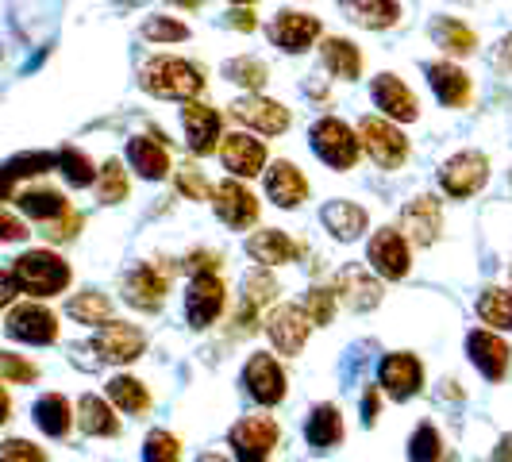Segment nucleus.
<instances>
[{"instance_id":"1","label":"nucleus","mask_w":512,"mask_h":462,"mask_svg":"<svg viewBox=\"0 0 512 462\" xmlns=\"http://www.w3.org/2000/svg\"><path fill=\"white\" fill-rule=\"evenodd\" d=\"M139 85H143L147 93H154V97H162V101H193V97L205 89V74H201L193 62H185V58L162 54V58H151V62L143 66Z\"/></svg>"},{"instance_id":"2","label":"nucleus","mask_w":512,"mask_h":462,"mask_svg":"<svg viewBox=\"0 0 512 462\" xmlns=\"http://www.w3.org/2000/svg\"><path fill=\"white\" fill-rule=\"evenodd\" d=\"M12 278H16V289H24L31 297H54L70 285V266L51 251H27L16 258Z\"/></svg>"},{"instance_id":"3","label":"nucleus","mask_w":512,"mask_h":462,"mask_svg":"<svg viewBox=\"0 0 512 462\" xmlns=\"http://www.w3.org/2000/svg\"><path fill=\"white\" fill-rule=\"evenodd\" d=\"M312 151H316L320 162H328L335 170H351L355 158H359V135L347 128L343 120L324 116V120H316V128H312Z\"/></svg>"},{"instance_id":"4","label":"nucleus","mask_w":512,"mask_h":462,"mask_svg":"<svg viewBox=\"0 0 512 462\" xmlns=\"http://www.w3.org/2000/svg\"><path fill=\"white\" fill-rule=\"evenodd\" d=\"M489 181V158L478 151H462L455 158H447L443 162V170H439V185H443V193L447 197H474L482 185Z\"/></svg>"},{"instance_id":"5","label":"nucleus","mask_w":512,"mask_h":462,"mask_svg":"<svg viewBox=\"0 0 512 462\" xmlns=\"http://www.w3.org/2000/svg\"><path fill=\"white\" fill-rule=\"evenodd\" d=\"M359 143L382 170H397L405 162V154H409V139L389 120H374V116H366L359 124Z\"/></svg>"},{"instance_id":"6","label":"nucleus","mask_w":512,"mask_h":462,"mask_svg":"<svg viewBox=\"0 0 512 462\" xmlns=\"http://www.w3.org/2000/svg\"><path fill=\"white\" fill-rule=\"evenodd\" d=\"M4 332L20 343H31V347H47L58 339V320H54L51 308L43 305H16L4 320Z\"/></svg>"},{"instance_id":"7","label":"nucleus","mask_w":512,"mask_h":462,"mask_svg":"<svg viewBox=\"0 0 512 462\" xmlns=\"http://www.w3.org/2000/svg\"><path fill=\"white\" fill-rule=\"evenodd\" d=\"M274 443H278V424L270 416H251L231 428V447L239 462H270Z\"/></svg>"},{"instance_id":"8","label":"nucleus","mask_w":512,"mask_h":462,"mask_svg":"<svg viewBox=\"0 0 512 462\" xmlns=\"http://www.w3.org/2000/svg\"><path fill=\"white\" fill-rule=\"evenodd\" d=\"M270 39H274V47H282L285 54H305L308 47L320 39V20L308 16V12L285 8V12L274 16V24H270Z\"/></svg>"},{"instance_id":"9","label":"nucleus","mask_w":512,"mask_h":462,"mask_svg":"<svg viewBox=\"0 0 512 462\" xmlns=\"http://www.w3.org/2000/svg\"><path fill=\"white\" fill-rule=\"evenodd\" d=\"M378 382H382V389L393 401H405V397H412V393L424 385V366H420V359L409 355V351L385 355L382 366H378Z\"/></svg>"},{"instance_id":"10","label":"nucleus","mask_w":512,"mask_h":462,"mask_svg":"<svg viewBox=\"0 0 512 462\" xmlns=\"http://www.w3.org/2000/svg\"><path fill=\"white\" fill-rule=\"evenodd\" d=\"M366 258H370V266H374L382 278H389V282H397V278L409 274V243H405L401 231H393V228H382L370 239Z\"/></svg>"},{"instance_id":"11","label":"nucleus","mask_w":512,"mask_h":462,"mask_svg":"<svg viewBox=\"0 0 512 462\" xmlns=\"http://www.w3.org/2000/svg\"><path fill=\"white\" fill-rule=\"evenodd\" d=\"M224 312V282L216 274H197L185 293V316L193 328H208Z\"/></svg>"},{"instance_id":"12","label":"nucleus","mask_w":512,"mask_h":462,"mask_svg":"<svg viewBox=\"0 0 512 462\" xmlns=\"http://www.w3.org/2000/svg\"><path fill=\"white\" fill-rule=\"evenodd\" d=\"M266 332H270V343H274L282 355H297V351L305 347L308 332H312V320H308L305 308L282 305V308H274V316L266 320Z\"/></svg>"},{"instance_id":"13","label":"nucleus","mask_w":512,"mask_h":462,"mask_svg":"<svg viewBox=\"0 0 512 462\" xmlns=\"http://www.w3.org/2000/svg\"><path fill=\"white\" fill-rule=\"evenodd\" d=\"M401 228L409 231L412 243H420V247H432L439 239V231H443V208L432 193H420V197H412L405 212H401Z\"/></svg>"},{"instance_id":"14","label":"nucleus","mask_w":512,"mask_h":462,"mask_svg":"<svg viewBox=\"0 0 512 462\" xmlns=\"http://www.w3.org/2000/svg\"><path fill=\"white\" fill-rule=\"evenodd\" d=\"M216 201V216L228 224V228H251L258 220V201L251 197V189L247 185H239V181L231 178V181H224V185H216V193H212Z\"/></svg>"},{"instance_id":"15","label":"nucleus","mask_w":512,"mask_h":462,"mask_svg":"<svg viewBox=\"0 0 512 462\" xmlns=\"http://www.w3.org/2000/svg\"><path fill=\"white\" fill-rule=\"evenodd\" d=\"M231 116L247 128L262 131V135H282L289 128V108L270 97H243V101L231 104Z\"/></svg>"},{"instance_id":"16","label":"nucleus","mask_w":512,"mask_h":462,"mask_svg":"<svg viewBox=\"0 0 512 462\" xmlns=\"http://www.w3.org/2000/svg\"><path fill=\"white\" fill-rule=\"evenodd\" d=\"M370 97H374V104L382 108L389 120L409 124V120H416V116H420V104H416V97L409 93V85H405L397 74H378V77H374Z\"/></svg>"},{"instance_id":"17","label":"nucleus","mask_w":512,"mask_h":462,"mask_svg":"<svg viewBox=\"0 0 512 462\" xmlns=\"http://www.w3.org/2000/svg\"><path fill=\"white\" fill-rule=\"evenodd\" d=\"M181 124H185V139H189L193 154H212L220 147V116H216V108L189 101L181 108Z\"/></svg>"},{"instance_id":"18","label":"nucleus","mask_w":512,"mask_h":462,"mask_svg":"<svg viewBox=\"0 0 512 462\" xmlns=\"http://www.w3.org/2000/svg\"><path fill=\"white\" fill-rule=\"evenodd\" d=\"M143 347H147L143 332H139L135 324H120V320L104 324V332L93 339V351H97L104 362H131V359H139V355H143Z\"/></svg>"},{"instance_id":"19","label":"nucleus","mask_w":512,"mask_h":462,"mask_svg":"<svg viewBox=\"0 0 512 462\" xmlns=\"http://www.w3.org/2000/svg\"><path fill=\"white\" fill-rule=\"evenodd\" d=\"M243 385H247V393L255 397L258 405H278L285 397V374L270 355H255V359L247 362Z\"/></svg>"},{"instance_id":"20","label":"nucleus","mask_w":512,"mask_h":462,"mask_svg":"<svg viewBox=\"0 0 512 462\" xmlns=\"http://www.w3.org/2000/svg\"><path fill=\"white\" fill-rule=\"evenodd\" d=\"M220 158H224V170H231L235 178H255L258 170L266 166V147L251 135L235 131L220 143Z\"/></svg>"},{"instance_id":"21","label":"nucleus","mask_w":512,"mask_h":462,"mask_svg":"<svg viewBox=\"0 0 512 462\" xmlns=\"http://www.w3.org/2000/svg\"><path fill=\"white\" fill-rule=\"evenodd\" d=\"M266 197H270L278 208L305 205V197H308L305 174H301L293 162H274V166L266 170Z\"/></svg>"},{"instance_id":"22","label":"nucleus","mask_w":512,"mask_h":462,"mask_svg":"<svg viewBox=\"0 0 512 462\" xmlns=\"http://www.w3.org/2000/svg\"><path fill=\"white\" fill-rule=\"evenodd\" d=\"M335 293L343 297V305L355 308V312H370V308L382 305V282H378V278H370V274L359 270V266H347V270L339 274Z\"/></svg>"},{"instance_id":"23","label":"nucleus","mask_w":512,"mask_h":462,"mask_svg":"<svg viewBox=\"0 0 512 462\" xmlns=\"http://www.w3.org/2000/svg\"><path fill=\"white\" fill-rule=\"evenodd\" d=\"M466 351H470V362L486 374L489 382H501L509 374V347L489 332H470L466 339Z\"/></svg>"},{"instance_id":"24","label":"nucleus","mask_w":512,"mask_h":462,"mask_svg":"<svg viewBox=\"0 0 512 462\" xmlns=\"http://www.w3.org/2000/svg\"><path fill=\"white\" fill-rule=\"evenodd\" d=\"M124 301L143 308V312H154V308L166 301V278L154 266H135L128 278H124Z\"/></svg>"},{"instance_id":"25","label":"nucleus","mask_w":512,"mask_h":462,"mask_svg":"<svg viewBox=\"0 0 512 462\" xmlns=\"http://www.w3.org/2000/svg\"><path fill=\"white\" fill-rule=\"evenodd\" d=\"M343 16L351 24L366 27V31H385L401 20V4L397 0H339Z\"/></svg>"},{"instance_id":"26","label":"nucleus","mask_w":512,"mask_h":462,"mask_svg":"<svg viewBox=\"0 0 512 462\" xmlns=\"http://www.w3.org/2000/svg\"><path fill=\"white\" fill-rule=\"evenodd\" d=\"M247 255L255 258V262H266V266H282V262H293V258L301 255V243H293L285 231L266 228L247 239Z\"/></svg>"},{"instance_id":"27","label":"nucleus","mask_w":512,"mask_h":462,"mask_svg":"<svg viewBox=\"0 0 512 462\" xmlns=\"http://www.w3.org/2000/svg\"><path fill=\"white\" fill-rule=\"evenodd\" d=\"M128 162L135 166V174H143L147 181H158L170 174V154L166 147L151 139V135H135L128 143Z\"/></svg>"},{"instance_id":"28","label":"nucleus","mask_w":512,"mask_h":462,"mask_svg":"<svg viewBox=\"0 0 512 462\" xmlns=\"http://www.w3.org/2000/svg\"><path fill=\"white\" fill-rule=\"evenodd\" d=\"M428 81L436 89L439 104H447V108H462V104L470 101V77L462 74L459 66H451V62H432L428 66Z\"/></svg>"},{"instance_id":"29","label":"nucleus","mask_w":512,"mask_h":462,"mask_svg":"<svg viewBox=\"0 0 512 462\" xmlns=\"http://www.w3.org/2000/svg\"><path fill=\"white\" fill-rule=\"evenodd\" d=\"M31 412H35V428L51 439H62L66 432H70V424H74V409H70V401H66L62 393L39 397Z\"/></svg>"},{"instance_id":"30","label":"nucleus","mask_w":512,"mask_h":462,"mask_svg":"<svg viewBox=\"0 0 512 462\" xmlns=\"http://www.w3.org/2000/svg\"><path fill=\"white\" fill-rule=\"evenodd\" d=\"M320 220H324L328 231H332L335 239H343V243L359 239L362 231H366V212H362L359 205H351V201H332V205H324Z\"/></svg>"},{"instance_id":"31","label":"nucleus","mask_w":512,"mask_h":462,"mask_svg":"<svg viewBox=\"0 0 512 462\" xmlns=\"http://www.w3.org/2000/svg\"><path fill=\"white\" fill-rule=\"evenodd\" d=\"M77 424H81L85 436H116V432H120V420H116L112 409L104 405L101 397H93V393L77 401Z\"/></svg>"},{"instance_id":"32","label":"nucleus","mask_w":512,"mask_h":462,"mask_svg":"<svg viewBox=\"0 0 512 462\" xmlns=\"http://www.w3.org/2000/svg\"><path fill=\"white\" fill-rule=\"evenodd\" d=\"M324 66L332 70L335 77H343V81H355L362 74V54L355 43H347V39H324Z\"/></svg>"},{"instance_id":"33","label":"nucleus","mask_w":512,"mask_h":462,"mask_svg":"<svg viewBox=\"0 0 512 462\" xmlns=\"http://www.w3.org/2000/svg\"><path fill=\"white\" fill-rule=\"evenodd\" d=\"M305 436H308V443H312L316 451H328V447H335V443L343 439V420H339V412H335L332 405L312 409Z\"/></svg>"},{"instance_id":"34","label":"nucleus","mask_w":512,"mask_h":462,"mask_svg":"<svg viewBox=\"0 0 512 462\" xmlns=\"http://www.w3.org/2000/svg\"><path fill=\"white\" fill-rule=\"evenodd\" d=\"M20 208H24L31 220L51 224V220L70 212V201L62 193H54V189H27V193H20Z\"/></svg>"},{"instance_id":"35","label":"nucleus","mask_w":512,"mask_h":462,"mask_svg":"<svg viewBox=\"0 0 512 462\" xmlns=\"http://www.w3.org/2000/svg\"><path fill=\"white\" fill-rule=\"evenodd\" d=\"M432 39H436L447 54H459V58L478 47L474 31H470L466 24H459V20H451V16H439L436 24H432Z\"/></svg>"},{"instance_id":"36","label":"nucleus","mask_w":512,"mask_h":462,"mask_svg":"<svg viewBox=\"0 0 512 462\" xmlns=\"http://www.w3.org/2000/svg\"><path fill=\"white\" fill-rule=\"evenodd\" d=\"M278 297V282L266 274V266H258L247 274V282H243V308H251V312H262V308L270 305Z\"/></svg>"},{"instance_id":"37","label":"nucleus","mask_w":512,"mask_h":462,"mask_svg":"<svg viewBox=\"0 0 512 462\" xmlns=\"http://www.w3.org/2000/svg\"><path fill=\"white\" fill-rule=\"evenodd\" d=\"M70 316H74L77 324H108L112 320V301L104 297V293H81V297H74L70 301Z\"/></svg>"},{"instance_id":"38","label":"nucleus","mask_w":512,"mask_h":462,"mask_svg":"<svg viewBox=\"0 0 512 462\" xmlns=\"http://www.w3.org/2000/svg\"><path fill=\"white\" fill-rule=\"evenodd\" d=\"M478 316L493 328H509L512 332V293L509 289H486L478 301Z\"/></svg>"},{"instance_id":"39","label":"nucleus","mask_w":512,"mask_h":462,"mask_svg":"<svg viewBox=\"0 0 512 462\" xmlns=\"http://www.w3.org/2000/svg\"><path fill=\"white\" fill-rule=\"evenodd\" d=\"M54 166L66 174V181H70V185H93V181H97V170H93L89 154L77 151V147H66V151L54 154Z\"/></svg>"},{"instance_id":"40","label":"nucleus","mask_w":512,"mask_h":462,"mask_svg":"<svg viewBox=\"0 0 512 462\" xmlns=\"http://www.w3.org/2000/svg\"><path fill=\"white\" fill-rule=\"evenodd\" d=\"M108 397L124 412H147V405H151L143 382H135V378H112V382H108Z\"/></svg>"},{"instance_id":"41","label":"nucleus","mask_w":512,"mask_h":462,"mask_svg":"<svg viewBox=\"0 0 512 462\" xmlns=\"http://www.w3.org/2000/svg\"><path fill=\"white\" fill-rule=\"evenodd\" d=\"M97 197L104 205H120L128 197V178H124V166L112 158L101 166V181H97Z\"/></svg>"},{"instance_id":"42","label":"nucleus","mask_w":512,"mask_h":462,"mask_svg":"<svg viewBox=\"0 0 512 462\" xmlns=\"http://www.w3.org/2000/svg\"><path fill=\"white\" fill-rule=\"evenodd\" d=\"M224 74H228L235 85L262 89V85H266V77H270V70H266L258 58H247V54H243V58H235V62H228V66H224Z\"/></svg>"},{"instance_id":"43","label":"nucleus","mask_w":512,"mask_h":462,"mask_svg":"<svg viewBox=\"0 0 512 462\" xmlns=\"http://www.w3.org/2000/svg\"><path fill=\"white\" fill-rule=\"evenodd\" d=\"M443 455V439L432 424H420L416 432H412V443H409V459L412 462H436Z\"/></svg>"},{"instance_id":"44","label":"nucleus","mask_w":512,"mask_h":462,"mask_svg":"<svg viewBox=\"0 0 512 462\" xmlns=\"http://www.w3.org/2000/svg\"><path fill=\"white\" fill-rule=\"evenodd\" d=\"M143 39H151V43H181V39H189V27L174 20V16H151L143 24Z\"/></svg>"},{"instance_id":"45","label":"nucleus","mask_w":512,"mask_h":462,"mask_svg":"<svg viewBox=\"0 0 512 462\" xmlns=\"http://www.w3.org/2000/svg\"><path fill=\"white\" fill-rule=\"evenodd\" d=\"M181 443L170 432H151L147 447H143V462H178Z\"/></svg>"},{"instance_id":"46","label":"nucleus","mask_w":512,"mask_h":462,"mask_svg":"<svg viewBox=\"0 0 512 462\" xmlns=\"http://www.w3.org/2000/svg\"><path fill=\"white\" fill-rule=\"evenodd\" d=\"M305 312H308V320L312 324H332V316H335V289H312L308 293V305H305Z\"/></svg>"},{"instance_id":"47","label":"nucleus","mask_w":512,"mask_h":462,"mask_svg":"<svg viewBox=\"0 0 512 462\" xmlns=\"http://www.w3.org/2000/svg\"><path fill=\"white\" fill-rule=\"evenodd\" d=\"M0 378L4 382H16V385H27L39 378V370L31 366L27 359H20V355H8V351H0Z\"/></svg>"},{"instance_id":"48","label":"nucleus","mask_w":512,"mask_h":462,"mask_svg":"<svg viewBox=\"0 0 512 462\" xmlns=\"http://www.w3.org/2000/svg\"><path fill=\"white\" fill-rule=\"evenodd\" d=\"M0 462H47V455L27 439H4L0 443Z\"/></svg>"},{"instance_id":"49","label":"nucleus","mask_w":512,"mask_h":462,"mask_svg":"<svg viewBox=\"0 0 512 462\" xmlns=\"http://www.w3.org/2000/svg\"><path fill=\"white\" fill-rule=\"evenodd\" d=\"M178 189L189 197V201H208V197H212V185H208L193 166H185V170L178 174Z\"/></svg>"},{"instance_id":"50","label":"nucleus","mask_w":512,"mask_h":462,"mask_svg":"<svg viewBox=\"0 0 512 462\" xmlns=\"http://www.w3.org/2000/svg\"><path fill=\"white\" fill-rule=\"evenodd\" d=\"M81 224H85V220H81L74 208H70L66 216H58V220H51V224H47V239H54V243H66V239H74L77 231H81Z\"/></svg>"},{"instance_id":"51","label":"nucleus","mask_w":512,"mask_h":462,"mask_svg":"<svg viewBox=\"0 0 512 462\" xmlns=\"http://www.w3.org/2000/svg\"><path fill=\"white\" fill-rule=\"evenodd\" d=\"M20 239H27V228L20 216H12V212H4L0 208V243H20Z\"/></svg>"},{"instance_id":"52","label":"nucleus","mask_w":512,"mask_h":462,"mask_svg":"<svg viewBox=\"0 0 512 462\" xmlns=\"http://www.w3.org/2000/svg\"><path fill=\"white\" fill-rule=\"evenodd\" d=\"M185 266H189L193 274H212V270L220 266V255H216V251H193V255L185 258Z\"/></svg>"},{"instance_id":"53","label":"nucleus","mask_w":512,"mask_h":462,"mask_svg":"<svg viewBox=\"0 0 512 462\" xmlns=\"http://www.w3.org/2000/svg\"><path fill=\"white\" fill-rule=\"evenodd\" d=\"M12 297H16V278H12V274H4V270H0V308L8 305V301H12Z\"/></svg>"},{"instance_id":"54","label":"nucleus","mask_w":512,"mask_h":462,"mask_svg":"<svg viewBox=\"0 0 512 462\" xmlns=\"http://www.w3.org/2000/svg\"><path fill=\"white\" fill-rule=\"evenodd\" d=\"M497 66H501V70H512V35H505L501 47H497Z\"/></svg>"},{"instance_id":"55","label":"nucleus","mask_w":512,"mask_h":462,"mask_svg":"<svg viewBox=\"0 0 512 462\" xmlns=\"http://www.w3.org/2000/svg\"><path fill=\"white\" fill-rule=\"evenodd\" d=\"M231 27H239V31H251V27H255V16L239 8V12H231Z\"/></svg>"},{"instance_id":"56","label":"nucleus","mask_w":512,"mask_h":462,"mask_svg":"<svg viewBox=\"0 0 512 462\" xmlns=\"http://www.w3.org/2000/svg\"><path fill=\"white\" fill-rule=\"evenodd\" d=\"M493 462H512V436H505L493 451Z\"/></svg>"},{"instance_id":"57","label":"nucleus","mask_w":512,"mask_h":462,"mask_svg":"<svg viewBox=\"0 0 512 462\" xmlns=\"http://www.w3.org/2000/svg\"><path fill=\"white\" fill-rule=\"evenodd\" d=\"M378 416V393H366V424H374Z\"/></svg>"},{"instance_id":"58","label":"nucleus","mask_w":512,"mask_h":462,"mask_svg":"<svg viewBox=\"0 0 512 462\" xmlns=\"http://www.w3.org/2000/svg\"><path fill=\"white\" fill-rule=\"evenodd\" d=\"M8 412H12V401H8V393H4V385H0V424L8 420Z\"/></svg>"},{"instance_id":"59","label":"nucleus","mask_w":512,"mask_h":462,"mask_svg":"<svg viewBox=\"0 0 512 462\" xmlns=\"http://www.w3.org/2000/svg\"><path fill=\"white\" fill-rule=\"evenodd\" d=\"M8 193H12V178H4V174H0V201H4Z\"/></svg>"},{"instance_id":"60","label":"nucleus","mask_w":512,"mask_h":462,"mask_svg":"<svg viewBox=\"0 0 512 462\" xmlns=\"http://www.w3.org/2000/svg\"><path fill=\"white\" fill-rule=\"evenodd\" d=\"M197 462H228V459H220V455H205V459H197Z\"/></svg>"},{"instance_id":"61","label":"nucleus","mask_w":512,"mask_h":462,"mask_svg":"<svg viewBox=\"0 0 512 462\" xmlns=\"http://www.w3.org/2000/svg\"><path fill=\"white\" fill-rule=\"evenodd\" d=\"M178 4H197V0H178Z\"/></svg>"},{"instance_id":"62","label":"nucleus","mask_w":512,"mask_h":462,"mask_svg":"<svg viewBox=\"0 0 512 462\" xmlns=\"http://www.w3.org/2000/svg\"><path fill=\"white\" fill-rule=\"evenodd\" d=\"M235 4H251V0H235Z\"/></svg>"}]
</instances>
